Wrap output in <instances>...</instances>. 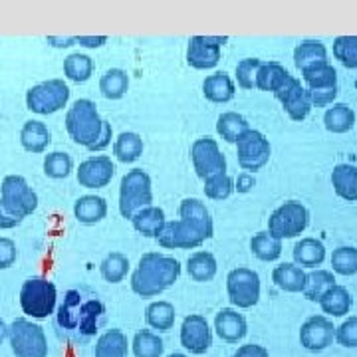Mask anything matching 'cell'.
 Returning a JSON list of instances; mask_svg holds the SVG:
<instances>
[{
	"mask_svg": "<svg viewBox=\"0 0 357 357\" xmlns=\"http://www.w3.org/2000/svg\"><path fill=\"white\" fill-rule=\"evenodd\" d=\"M135 230L143 234V236H157L163 227H165V213L159 208V206H149V208H143L141 213H137L135 217L131 218Z\"/></svg>",
	"mask_w": 357,
	"mask_h": 357,
	"instance_id": "28",
	"label": "cell"
},
{
	"mask_svg": "<svg viewBox=\"0 0 357 357\" xmlns=\"http://www.w3.org/2000/svg\"><path fill=\"white\" fill-rule=\"evenodd\" d=\"M181 344L195 356H203L213 345V333L208 328V321L203 316L192 314L185 318L181 328Z\"/></svg>",
	"mask_w": 357,
	"mask_h": 357,
	"instance_id": "17",
	"label": "cell"
},
{
	"mask_svg": "<svg viewBox=\"0 0 357 357\" xmlns=\"http://www.w3.org/2000/svg\"><path fill=\"white\" fill-rule=\"evenodd\" d=\"M333 56L345 68H357V36H337L333 40Z\"/></svg>",
	"mask_w": 357,
	"mask_h": 357,
	"instance_id": "46",
	"label": "cell"
},
{
	"mask_svg": "<svg viewBox=\"0 0 357 357\" xmlns=\"http://www.w3.org/2000/svg\"><path fill=\"white\" fill-rule=\"evenodd\" d=\"M288 77H290L288 70L278 62H262L256 74V88L276 93Z\"/></svg>",
	"mask_w": 357,
	"mask_h": 357,
	"instance_id": "27",
	"label": "cell"
},
{
	"mask_svg": "<svg viewBox=\"0 0 357 357\" xmlns=\"http://www.w3.org/2000/svg\"><path fill=\"white\" fill-rule=\"evenodd\" d=\"M250 250L256 258L264 260V262H272V260H278L282 255V241H278L276 236H272L268 230L264 232H258L252 236L250 241Z\"/></svg>",
	"mask_w": 357,
	"mask_h": 357,
	"instance_id": "37",
	"label": "cell"
},
{
	"mask_svg": "<svg viewBox=\"0 0 357 357\" xmlns=\"http://www.w3.org/2000/svg\"><path fill=\"white\" fill-rule=\"evenodd\" d=\"M66 129L77 145L89 151H102L112 143V123L100 117L91 100H77L68 109Z\"/></svg>",
	"mask_w": 357,
	"mask_h": 357,
	"instance_id": "2",
	"label": "cell"
},
{
	"mask_svg": "<svg viewBox=\"0 0 357 357\" xmlns=\"http://www.w3.org/2000/svg\"><path fill=\"white\" fill-rule=\"evenodd\" d=\"M260 64H262V60H258V58H246L243 62H238V66H236V79H238L241 88H256V74H258Z\"/></svg>",
	"mask_w": 357,
	"mask_h": 357,
	"instance_id": "47",
	"label": "cell"
},
{
	"mask_svg": "<svg viewBox=\"0 0 357 357\" xmlns=\"http://www.w3.org/2000/svg\"><path fill=\"white\" fill-rule=\"evenodd\" d=\"M335 340L344 347H357V318L345 319L340 328H335Z\"/></svg>",
	"mask_w": 357,
	"mask_h": 357,
	"instance_id": "48",
	"label": "cell"
},
{
	"mask_svg": "<svg viewBox=\"0 0 357 357\" xmlns=\"http://www.w3.org/2000/svg\"><path fill=\"white\" fill-rule=\"evenodd\" d=\"M232 191H234V181L229 177V173H218V175L204 178V195L208 199L222 201V199H229Z\"/></svg>",
	"mask_w": 357,
	"mask_h": 357,
	"instance_id": "43",
	"label": "cell"
},
{
	"mask_svg": "<svg viewBox=\"0 0 357 357\" xmlns=\"http://www.w3.org/2000/svg\"><path fill=\"white\" fill-rule=\"evenodd\" d=\"M93 72V62L86 54H70L64 60V74L68 79L82 84L88 82Z\"/></svg>",
	"mask_w": 357,
	"mask_h": 357,
	"instance_id": "40",
	"label": "cell"
},
{
	"mask_svg": "<svg viewBox=\"0 0 357 357\" xmlns=\"http://www.w3.org/2000/svg\"><path fill=\"white\" fill-rule=\"evenodd\" d=\"M326 260V246L318 238H302L294 246V262L298 266L316 268Z\"/></svg>",
	"mask_w": 357,
	"mask_h": 357,
	"instance_id": "26",
	"label": "cell"
},
{
	"mask_svg": "<svg viewBox=\"0 0 357 357\" xmlns=\"http://www.w3.org/2000/svg\"><path fill=\"white\" fill-rule=\"evenodd\" d=\"M128 88V72L126 70H119V68L107 70L102 76V79H100V91L103 93V98H107V100H119V98H123Z\"/></svg>",
	"mask_w": 357,
	"mask_h": 357,
	"instance_id": "32",
	"label": "cell"
},
{
	"mask_svg": "<svg viewBox=\"0 0 357 357\" xmlns=\"http://www.w3.org/2000/svg\"><path fill=\"white\" fill-rule=\"evenodd\" d=\"M324 123L332 133H345L356 123V112L345 103H333V107H330L324 115Z\"/></svg>",
	"mask_w": 357,
	"mask_h": 357,
	"instance_id": "31",
	"label": "cell"
},
{
	"mask_svg": "<svg viewBox=\"0 0 357 357\" xmlns=\"http://www.w3.org/2000/svg\"><path fill=\"white\" fill-rule=\"evenodd\" d=\"M48 42H50L52 46H56V48H68V46H72L76 38H70V36H66V38H56V36H48Z\"/></svg>",
	"mask_w": 357,
	"mask_h": 357,
	"instance_id": "54",
	"label": "cell"
},
{
	"mask_svg": "<svg viewBox=\"0 0 357 357\" xmlns=\"http://www.w3.org/2000/svg\"><path fill=\"white\" fill-rule=\"evenodd\" d=\"M310 225V213L302 203L298 201H288L280 204L270 218H268V232L276 236L278 241L282 238H294L302 234Z\"/></svg>",
	"mask_w": 357,
	"mask_h": 357,
	"instance_id": "9",
	"label": "cell"
},
{
	"mask_svg": "<svg viewBox=\"0 0 357 357\" xmlns=\"http://www.w3.org/2000/svg\"><path fill=\"white\" fill-rule=\"evenodd\" d=\"M38 206V197L24 177L8 175L2 181L0 197V229H14Z\"/></svg>",
	"mask_w": 357,
	"mask_h": 357,
	"instance_id": "5",
	"label": "cell"
},
{
	"mask_svg": "<svg viewBox=\"0 0 357 357\" xmlns=\"http://www.w3.org/2000/svg\"><path fill=\"white\" fill-rule=\"evenodd\" d=\"M76 42H79L86 48H100L107 42V38L105 36H77Z\"/></svg>",
	"mask_w": 357,
	"mask_h": 357,
	"instance_id": "53",
	"label": "cell"
},
{
	"mask_svg": "<svg viewBox=\"0 0 357 357\" xmlns=\"http://www.w3.org/2000/svg\"><path fill=\"white\" fill-rule=\"evenodd\" d=\"M153 203L151 177L143 169H133L121 178L119 187V213L123 218L135 217L143 208H149Z\"/></svg>",
	"mask_w": 357,
	"mask_h": 357,
	"instance_id": "6",
	"label": "cell"
},
{
	"mask_svg": "<svg viewBox=\"0 0 357 357\" xmlns=\"http://www.w3.org/2000/svg\"><path fill=\"white\" fill-rule=\"evenodd\" d=\"M103 318H105L103 304L93 294L86 296V290H70L66 294L64 304L58 310L60 328L70 333H77L79 337L96 335Z\"/></svg>",
	"mask_w": 357,
	"mask_h": 357,
	"instance_id": "3",
	"label": "cell"
},
{
	"mask_svg": "<svg viewBox=\"0 0 357 357\" xmlns=\"http://www.w3.org/2000/svg\"><path fill=\"white\" fill-rule=\"evenodd\" d=\"M255 175H250V173H241L238 178H236V189H238V192H248L255 187Z\"/></svg>",
	"mask_w": 357,
	"mask_h": 357,
	"instance_id": "52",
	"label": "cell"
},
{
	"mask_svg": "<svg viewBox=\"0 0 357 357\" xmlns=\"http://www.w3.org/2000/svg\"><path fill=\"white\" fill-rule=\"evenodd\" d=\"M230 302L236 307H252L260 298V278L250 268H234L227 278Z\"/></svg>",
	"mask_w": 357,
	"mask_h": 357,
	"instance_id": "12",
	"label": "cell"
},
{
	"mask_svg": "<svg viewBox=\"0 0 357 357\" xmlns=\"http://www.w3.org/2000/svg\"><path fill=\"white\" fill-rule=\"evenodd\" d=\"M324 62H328V50L319 40H304L294 50V64L300 72H306Z\"/></svg>",
	"mask_w": 357,
	"mask_h": 357,
	"instance_id": "20",
	"label": "cell"
},
{
	"mask_svg": "<svg viewBox=\"0 0 357 357\" xmlns=\"http://www.w3.org/2000/svg\"><path fill=\"white\" fill-rule=\"evenodd\" d=\"M248 129H250L248 121L244 119L243 115L234 114V112L222 114L217 121L218 135L225 141H229V143H236Z\"/></svg>",
	"mask_w": 357,
	"mask_h": 357,
	"instance_id": "35",
	"label": "cell"
},
{
	"mask_svg": "<svg viewBox=\"0 0 357 357\" xmlns=\"http://www.w3.org/2000/svg\"><path fill=\"white\" fill-rule=\"evenodd\" d=\"M16 244L10 238H0V268L13 266L16 262Z\"/></svg>",
	"mask_w": 357,
	"mask_h": 357,
	"instance_id": "49",
	"label": "cell"
},
{
	"mask_svg": "<svg viewBox=\"0 0 357 357\" xmlns=\"http://www.w3.org/2000/svg\"><path fill=\"white\" fill-rule=\"evenodd\" d=\"M203 93L208 102L227 103L234 98V82L227 72H217L203 82Z\"/></svg>",
	"mask_w": 357,
	"mask_h": 357,
	"instance_id": "22",
	"label": "cell"
},
{
	"mask_svg": "<svg viewBox=\"0 0 357 357\" xmlns=\"http://www.w3.org/2000/svg\"><path fill=\"white\" fill-rule=\"evenodd\" d=\"M114 155L121 163H133L143 155V139L133 131L121 133L114 143Z\"/></svg>",
	"mask_w": 357,
	"mask_h": 357,
	"instance_id": "33",
	"label": "cell"
},
{
	"mask_svg": "<svg viewBox=\"0 0 357 357\" xmlns=\"http://www.w3.org/2000/svg\"><path fill=\"white\" fill-rule=\"evenodd\" d=\"M227 36H192L187 48V62L195 70H211L220 60V48Z\"/></svg>",
	"mask_w": 357,
	"mask_h": 357,
	"instance_id": "15",
	"label": "cell"
},
{
	"mask_svg": "<svg viewBox=\"0 0 357 357\" xmlns=\"http://www.w3.org/2000/svg\"><path fill=\"white\" fill-rule=\"evenodd\" d=\"M335 337V328L328 318L324 316H312L304 321L300 330V342L310 351H321L330 347Z\"/></svg>",
	"mask_w": 357,
	"mask_h": 357,
	"instance_id": "18",
	"label": "cell"
},
{
	"mask_svg": "<svg viewBox=\"0 0 357 357\" xmlns=\"http://www.w3.org/2000/svg\"><path fill=\"white\" fill-rule=\"evenodd\" d=\"M74 215L82 225H96L107 215V203H105V199L96 197V195L79 197L74 206Z\"/></svg>",
	"mask_w": 357,
	"mask_h": 357,
	"instance_id": "24",
	"label": "cell"
},
{
	"mask_svg": "<svg viewBox=\"0 0 357 357\" xmlns=\"http://www.w3.org/2000/svg\"><path fill=\"white\" fill-rule=\"evenodd\" d=\"M56 298L58 294L54 282L44 278H30L20 288V306L30 318H48L56 307Z\"/></svg>",
	"mask_w": 357,
	"mask_h": 357,
	"instance_id": "7",
	"label": "cell"
},
{
	"mask_svg": "<svg viewBox=\"0 0 357 357\" xmlns=\"http://www.w3.org/2000/svg\"><path fill=\"white\" fill-rule=\"evenodd\" d=\"M333 272L342 276H354L357 272V248L354 246H340L332 255Z\"/></svg>",
	"mask_w": 357,
	"mask_h": 357,
	"instance_id": "44",
	"label": "cell"
},
{
	"mask_svg": "<svg viewBox=\"0 0 357 357\" xmlns=\"http://www.w3.org/2000/svg\"><path fill=\"white\" fill-rule=\"evenodd\" d=\"M181 276V264L173 256L147 252L131 274V288L141 298H153L171 288Z\"/></svg>",
	"mask_w": 357,
	"mask_h": 357,
	"instance_id": "4",
	"label": "cell"
},
{
	"mask_svg": "<svg viewBox=\"0 0 357 357\" xmlns=\"http://www.w3.org/2000/svg\"><path fill=\"white\" fill-rule=\"evenodd\" d=\"M304 82H306L307 91H318V89L337 88V74L333 70V66L330 62L314 66L306 72H302Z\"/></svg>",
	"mask_w": 357,
	"mask_h": 357,
	"instance_id": "29",
	"label": "cell"
},
{
	"mask_svg": "<svg viewBox=\"0 0 357 357\" xmlns=\"http://www.w3.org/2000/svg\"><path fill=\"white\" fill-rule=\"evenodd\" d=\"M191 161L197 175L203 181L218 173H227V159L220 153V147L213 137H201L192 143Z\"/></svg>",
	"mask_w": 357,
	"mask_h": 357,
	"instance_id": "13",
	"label": "cell"
},
{
	"mask_svg": "<svg viewBox=\"0 0 357 357\" xmlns=\"http://www.w3.org/2000/svg\"><path fill=\"white\" fill-rule=\"evenodd\" d=\"M232 357H270V356H268L266 347H262V345H256V344H248V345H243V347H238V351H236Z\"/></svg>",
	"mask_w": 357,
	"mask_h": 357,
	"instance_id": "51",
	"label": "cell"
},
{
	"mask_svg": "<svg viewBox=\"0 0 357 357\" xmlns=\"http://www.w3.org/2000/svg\"><path fill=\"white\" fill-rule=\"evenodd\" d=\"M187 270H189V276L195 282H208L215 278L217 274V258L211 255V252H195L187 262Z\"/></svg>",
	"mask_w": 357,
	"mask_h": 357,
	"instance_id": "34",
	"label": "cell"
},
{
	"mask_svg": "<svg viewBox=\"0 0 357 357\" xmlns=\"http://www.w3.org/2000/svg\"><path fill=\"white\" fill-rule=\"evenodd\" d=\"M215 330L220 335V340L229 342V344H236L246 335V319L243 314L225 307L220 310L215 318Z\"/></svg>",
	"mask_w": 357,
	"mask_h": 357,
	"instance_id": "19",
	"label": "cell"
},
{
	"mask_svg": "<svg viewBox=\"0 0 357 357\" xmlns=\"http://www.w3.org/2000/svg\"><path fill=\"white\" fill-rule=\"evenodd\" d=\"M272 280L284 292H304L307 274L296 264H280L274 268Z\"/></svg>",
	"mask_w": 357,
	"mask_h": 357,
	"instance_id": "23",
	"label": "cell"
},
{
	"mask_svg": "<svg viewBox=\"0 0 357 357\" xmlns=\"http://www.w3.org/2000/svg\"><path fill=\"white\" fill-rule=\"evenodd\" d=\"M178 220L165 222L163 230L155 236L163 248H197L208 241L215 232L211 213L199 199H185L178 206Z\"/></svg>",
	"mask_w": 357,
	"mask_h": 357,
	"instance_id": "1",
	"label": "cell"
},
{
	"mask_svg": "<svg viewBox=\"0 0 357 357\" xmlns=\"http://www.w3.org/2000/svg\"><path fill=\"white\" fill-rule=\"evenodd\" d=\"M70 100V88L64 84V79H48L42 82L26 93V105L30 112L40 115L56 114L58 109L66 107Z\"/></svg>",
	"mask_w": 357,
	"mask_h": 357,
	"instance_id": "10",
	"label": "cell"
},
{
	"mask_svg": "<svg viewBox=\"0 0 357 357\" xmlns=\"http://www.w3.org/2000/svg\"><path fill=\"white\" fill-rule=\"evenodd\" d=\"M274 96L280 100L284 112L290 115L294 121H304L312 112L310 93H307V89L302 86V82L298 77H288L284 82V86Z\"/></svg>",
	"mask_w": 357,
	"mask_h": 357,
	"instance_id": "14",
	"label": "cell"
},
{
	"mask_svg": "<svg viewBox=\"0 0 357 357\" xmlns=\"http://www.w3.org/2000/svg\"><path fill=\"white\" fill-rule=\"evenodd\" d=\"M236 155L238 165L243 167L244 173H256L270 161L272 147L270 141L256 129H248L241 139L236 141Z\"/></svg>",
	"mask_w": 357,
	"mask_h": 357,
	"instance_id": "11",
	"label": "cell"
},
{
	"mask_svg": "<svg viewBox=\"0 0 357 357\" xmlns=\"http://www.w3.org/2000/svg\"><path fill=\"white\" fill-rule=\"evenodd\" d=\"M333 286H335L333 272H330V270H314L312 274H307L304 296L312 302H319L326 296V292Z\"/></svg>",
	"mask_w": 357,
	"mask_h": 357,
	"instance_id": "39",
	"label": "cell"
},
{
	"mask_svg": "<svg viewBox=\"0 0 357 357\" xmlns=\"http://www.w3.org/2000/svg\"><path fill=\"white\" fill-rule=\"evenodd\" d=\"M332 185L335 195L344 201H357V167L347 163L335 167L332 173Z\"/></svg>",
	"mask_w": 357,
	"mask_h": 357,
	"instance_id": "21",
	"label": "cell"
},
{
	"mask_svg": "<svg viewBox=\"0 0 357 357\" xmlns=\"http://www.w3.org/2000/svg\"><path fill=\"white\" fill-rule=\"evenodd\" d=\"M72 167H74L72 157L62 151H54L44 159V173L52 178H66L72 173Z\"/></svg>",
	"mask_w": 357,
	"mask_h": 357,
	"instance_id": "45",
	"label": "cell"
},
{
	"mask_svg": "<svg viewBox=\"0 0 357 357\" xmlns=\"http://www.w3.org/2000/svg\"><path fill=\"white\" fill-rule=\"evenodd\" d=\"M4 337H8V326L0 319V344L4 342Z\"/></svg>",
	"mask_w": 357,
	"mask_h": 357,
	"instance_id": "55",
	"label": "cell"
},
{
	"mask_svg": "<svg viewBox=\"0 0 357 357\" xmlns=\"http://www.w3.org/2000/svg\"><path fill=\"white\" fill-rule=\"evenodd\" d=\"M96 357H128V337L119 330H109L98 340Z\"/></svg>",
	"mask_w": 357,
	"mask_h": 357,
	"instance_id": "36",
	"label": "cell"
},
{
	"mask_svg": "<svg viewBox=\"0 0 357 357\" xmlns=\"http://www.w3.org/2000/svg\"><path fill=\"white\" fill-rule=\"evenodd\" d=\"M319 306H321V310L326 314H330L333 318H342V316H345L349 312V307H351V296L347 292V288L335 284L319 300Z\"/></svg>",
	"mask_w": 357,
	"mask_h": 357,
	"instance_id": "30",
	"label": "cell"
},
{
	"mask_svg": "<svg viewBox=\"0 0 357 357\" xmlns=\"http://www.w3.org/2000/svg\"><path fill=\"white\" fill-rule=\"evenodd\" d=\"M100 272H102L103 280L117 284V282H121L128 276L129 260L123 255H119V252H112V255H107L102 260Z\"/></svg>",
	"mask_w": 357,
	"mask_h": 357,
	"instance_id": "41",
	"label": "cell"
},
{
	"mask_svg": "<svg viewBox=\"0 0 357 357\" xmlns=\"http://www.w3.org/2000/svg\"><path fill=\"white\" fill-rule=\"evenodd\" d=\"M114 173L115 167L109 157H105V155L89 157V159L79 163L77 183L86 189H103L112 183Z\"/></svg>",
	"mask_w": 357,
	"mask_h": 357,
	"instance_id": "16",
	"label": "cell"
},
{
	"mask_svg": "<svg viewBox=\"0 0 357 357\" xmlns=\"http://www.w3.org/2000/svg\"><path fill=\"white\" fill-rule=\"evenodd\" d=\"M163 342L159 335H155L149 330L135 333L133 337V354L135 357H161L163 356Z\"/></svg>",
	"mask_w": 357,
	"mask_h": 357,
	"instance_id": "42",
	"label": "cell"
},
{
	"mask_svg": "<svg viewBox=\"0 0 357 357\" xmlns=\"http://www.w3.org/2000/svg\"><path fill=\"white\" fill-rule=\"evenodd\" d=\"M169 357H189V356H185V354H173V356H169Z\"/></svg>",
	"mask_w": 357,
	"mask_h": 357,
	"instance_id": "56",
	"label": "cell"
},
{
	"mask_svg": "<svg viewBox=\"0 0 357 357\" xmlns=\"http://www.w3.org/2000/svg\"><path fill=\"white\" fill-rule=\"evenodd\" d=\"M310 93V102L316 107H324V105H330L337 96V88H328V89H318V91H307Z\"/></svg>",
	"mask_w": 357,
	"mask_h": 357,
	"instance_id": "50",
	"label": "cell"
},
{
	"mask_svg": "<svg viewBox=\"0 0 357 357\" xmlns=\"http://www.w3.org/2000/svg\"><path fill=\"white\" fill-rule=\"evenodd\" d=\"M8 340L13 345L16 357H46L48 356V342L44 330L32 324L30 319H14L8 328Z\"/></svg>",
	"mask_w": 357,
	"mask_h": 357,
	"instance_id": "8",
	"label": "cell"
},
{
	"mask_svg": "<svg viewBox=\"0 0 357 357\" xmlns=\"http://www.w3.org/2000/svg\"><path fill=\"white\" fill-rule=\"evenodd\" d=\"M145 319L153 330L169 332L173 328V324H175V307L169 302H153V304L147 306Z\"/></svg>",
	"mask_w": 357,
	"mask_h": 357,
	"instance_id": "38",
	"label": "cell"
},
{
	"mask_svg": "<svg viewBox=\"0 0 357 357\" xmlns=\"http://www.w3.org/2000/svg\"><path fill=\"white\" fill-rule=\"evenodd\" d=\"M20 141H22V147L26 151L42 153L50 145V129L46 128L42 121H26L24 128L20 131Z\"/></svg>",
	"mask_w": 357,
	"mask_h": 357,
	"instance_id": "25",
	"label": "cell"
}]
</instances>
